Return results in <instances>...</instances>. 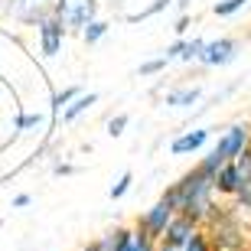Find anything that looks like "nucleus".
Here are the masks:
<instances>
[{"label": "nucleus", "mask_w": 251, "mask_h": 251, "mask_svg": "<svg viewBox=\"0 0 251 251\" xmlns=\"http://www.w3.org/2000/svg\"><path fill=\"white\" fill-rule=\"evenodd\" d=\"M160 199L173 209L176 215H186L196 225H212L219 215H222V205H219V196L212 189V176H205L202 170H189L176 183H167V189L160 193Z\"/></svg>", "instance_id": "obj_1"}, {"label": "nucleus", "mask_w": 251, "mask_h": 251, "mask_svg": "<svg viewBox=\"0 0 251 251\" xmlns=\"http://www.w3.org/2000/svg\"><path fill=\"white\" fill-rule=\"evenodd\" d=\"M251 144V121H232L225 124L219 130V137L209 150H205V157L196 163V170H202L205 176H215V170L225 167V163H232L238 153H245Z\"/></svg>", "instance_id": "obj_2"}, {"label": "nucleus", "mask_w": 251, "mask_h": 251, "mask_svg": "<svg viewBox=\"0 0 251 251\" xmlns=\"http://www.w3.org/2000/svg\"><path fill=\"white\" fill-rule=\"evenodd\" d=\"M49 7H52V17L62 23V29L69 36H78L101 13V3L98 0H49Z\"/></svg>", "instance_id": "obj_3"}, {"label": "nucleus", "mask_w": 251, "mask_h": 251, "mask_svg": "<svg viewBox=\"0 0 251 251\" xmlns=\"http://www.w3.org/2000/svg\"><path fill=\"white\" fill-rule=\"evenodd\" d=\"M242 39L238 36H219V39H205L202 59H199V69H228V65L238 62L242 56Z\"/></svg>", "instance_id": "obj_4"}, {"label": "nucleus", "mask_w": 251, "mask_h": 251, "mask_svg": "<svg viewBox=\"0 0 251 251\" xmlns=\"http://www.w3.org/2000/svg\"><path fill=\"white\" fill-rule=\"evenodd\" d=\"M202 95H205L202 82H179V85H170L167 92L160 95V104L170 108V111H196Z\"/></svg>", "instance_id": "obj_5"}, {"label": "nucleus", "mask_w": 251, "mask_h": 251, "mask_svg": "<svg viewBox=\"0 0 251 251\" xmlns=\"http://www.w3.org/2000/svg\"><path fill=\"white\" fill-rule=\"evenodd\" d=\"M209 140H212V127H183L176 130L173 137H170V157H193V153H199V150L209 147Z\"/></svg>", "instance_id": "obj_6"}, {"label": "nucleus", "mask_w": 251, "mask_h": 251, "mask_svg": "<svg viewBox=\"0 0 251 251\" xmlns=\"http://www.w3.org/2000/svg\"><path fill=\"white\" fill-rule=\"evenodd\" d=\"M173 215H176V212H173V209H170L163 199H157L153 205H147V209L137 215L134 228H140V232L150 235L153 242H160V238H163V232H167V225L173 222Z\"/></svg>", "instance_id": "obj_7"}, {"label": "nucleus", "mask_w": 251, "mask_h": 251, "mask_svg": "<svg viewBox=\"0 0 251 251\" xmlns=\"http://www.w3.org/2000/svg\"><path fill=\"white\" fill-rule=\"evenodd\" d=\"M65 33L62 29V23H59L56 17H49V20H43L36 26V43H39V56L43 59H56L59 52H62V46H65Z\"/></svg>", "instance_id": "obj_8"}, {"label": "nucleus", "mask_w": 251, "mask_h": 251, "mask_svg": "<svg viewBox=\"0 0 251 251\" xmlns=\"http://www.w3.org/2000/svg\"><path fill=\"white\" fill-rule=\"evenodd\" d=\"M212 189L219 199H235V196L242 193V176H238V170H235V163H225V167L215 170L212 176Z\"/></svg>", "instance_id": "obj_9"}, {"label": "nucleus", "mask_w": 251, "mask_h": 251, "mask_svg": "<svg viewBox=\"0 0 251 251\" xmlns=\"http://www.w3.org/2000/svg\"><path fill=\"white\" fill-rule=\"evenodd\" d=\"M196 228H202V225H196L193 219H186V215H173V222L167 225V232H163V238H160V242H163V245H173V248H183V245L193 238Z\"/></svg>", "instance_id": "obj_10"}, {"label": "nucleus", "mask_w": 251, "mask_h": 251, "mask_svg": "<svg viewBox=\"0 0 251 251\" xmlns=\"http://www.w3.org/2000/svg\"><path fill=\"white\" fill-rule=\"evenodd\" d=\"M98 101H101V95H98V92H82V95H75L72 104H69V108L62 111L59 124H75L78 118H85V114L92 111V108H95Z\"/></svg>", "instance_id": "obj_11"}, {"label": "nucleus", "mask_w": 251, "mask_h": 251, "mask_svg": "<svg viewBox=\"0 0 251 251\" xmlns=\"http://www.w3.org/2000/svg\"><path fill=\"white\" fill-rule=\"evenodd\" d=\"M82 92H85L82 85H65V88H56V92L49 95V121H52V130H56L62 111L72 104V98H75V95H82Z\"/></svg>", "instance_id": "obj_12"}, {"label": "nucleus", "mask_w": 251, "mask_h": 251, "mask_svg": "<svg viewBox=\"0 0 251 251\" xmlns=\"http://www.w3.org/2000/svg\"><path fill=\"white\" fill-rule=\"evenodd\" d=\"M43 124H46V114L43 111H17V118H13L17 137H33V134L43 130Z\"/></svg>", "instance_id": "obj_13"}, {"label": "nucleus", "mask_w": 251, "mask_h": 251, "mask_svg": "<svg viewBox=\"0 0 251 251\" xmlns=\"http://www.w3.org/2000/svg\"><path fill=\"white\" fill-rule=\"evenodd\" d=\"M127 228H130V225H114L111 232H104V235L95 238L92 248L95 251H121L124 248V238H127Z\"/></svg>", "instance_id": "obj_14"}, {"label": "nucleus", "mask_w": 251, "mask_h": 251, "mask_svg": "<svg viewBox=\"0 0 251 251\" xmlns=\"http://www.w3.org/2000/svg\"><path fill=\"white\" fill-rule=\"evenodd\" d=\"M111 20H104V17H95L92 23H88V26L82 29V33H78V39H82L85 46H98V43H101L104 36H108V33H111Z\"/></svg>", "instance_id": "obj_15"}, {"label": "nucleus", "mask_w": 251, "mask_h": 251, "mask_svg": "<svg viewBox=\"0 0 251 251\" xmlns=\"http://www.w3.org/2000/svg\"><path fill=\"white\" fill-rule=\"evenodd\" d=\"M52 17V7H49V0L46 3H26V7L20 10V17H17V23H23V26H33L36 29L43 20H49Z\"/></svg>", "instance_id": "obj_16"}, {"label": "nucleus", "mask_w": 251, "mask_h": 251, "mask_svg": "<svg viewBox=\"0 0 251 251\" xmlns=\"http://www.w3.org/2000/svg\"><path fill=\"white\" fill-rule=\"evenodd\" d=\"M202 49H205V39L202 36H183V49H179L176 62H183V65H199Z\"/></svg>", "instance_id": "obj_17"}, {"label": "nucleus", "mask_w": 251, "mask_h": 251, "mask_svg": "<svg viewBox=\"0 0 251 251\" xmlns=\"http://www.w3.org/2000/svg\"><path fill=\"white\" fill-rule=\"evenodd\" d=\"M170 7H173V0H150L147 7L134 10V13H124V20H127V23H144V20H153V17H160V13H167Z\"/></svg>", "instance_id": "obj_18"}, {"label": "nucleus", "mask_w": 251, "mask_h": 251, "mask_svg": "<svg viewBox=\"0 0 251 251\" xmlns=\"http://www.w3.org/2000/svg\"><path fill=\"white\" fill-rule=\"evenodd\" d=\"M153 248H157V242H153L150 235H144L140 228H134V225H130V228H127V238H124V248H121V251H153Z\"/></svg>", "instance_id": "obj_19"}, {"label": "nucleus", "mask_w": 251, "mask_h": 251, "mask_svg": "<svg viewBox=\"0 0 251 251\" xmlns=\"http://www.w3.org/2000/svg\"><path fill=\"white\" fill-rule=\"evenodd\" d=\"M127 127H130V114L127 111H114V114H108V118H104V134H108V137H124V134H127Z\"/></svg>", "instance_id": "obj_20"}, {"label": "nucleus", "mask_w": 251, "mask_h": 251, "mask_svg": "<svg viewBox=\"0 0 251 251\" xmlns=\"http://www.w3.org/2000/svg\"><path fill=\"white\" fill-rule=\"evenodd\" d=\"M248 3H251V0H215V3H212V17L232 20V17H238V13H242Z\"/></svg>", "instance_id": "obj_21"}, {"label": "nucleus", "mask_w": 251, "mask_h": 251, "mask_svg": "<svg viewBox=\"0 0 251 251\" xmlns=\"http://www.w3.org/2000/svg\"><path fill=\"white\" fill-rule=\"evenodd\" d=\"M170 69V62L163 56H153V59H144V62L137 65V75L140 78H157V75H163Z\"/></svg>", "instance_id": "obj_22"}, {"label": "nucleus", "mask_w": 251, "mask_h": 251, "mask_svg": "<svg viewBox=\"0 0 251 251\" xmlns=\"http://www.w3.org/2000/svg\"><path fill=\"white\" fill-rule=\"evenodd\" d=\"M130 186H134V173H130V170H124L121 176H118V179L111 183V189H108V196H111L114 202H118V199H124V196L130 193Z\"/></svg>", "instance_id": "obj_23"}, {"label": "nucleus", "mask_w": 251, "mask_h": 251, "mask_svg": "<svg viewBox=\"0 0 251 251\" xmlns=\"http://www.w3.org/2000/svg\"><path fill=\"white\" fill-rule=\"evenodd\" d=\"M183 251H215V248H212V238H209V232H205V228H196L193 238L183 245Z\"/></svg>", "instance_id": "obj_24"}, {"label": "nucleus", "mask_w": 251, "mask_h": 251, "mask_svg": "<svg viewBox=\"0 0 251 251\" xmlns=\"http://www.w3.org/2000/svg\"><path fill=\"white\" fill-rule=\"evenodd\" d=\"M26 7V0H0V17H20V10Z\"/></svg>", "instance_id": "obj_25"}, {"label": "nucleus", "mask_w": 251, "mask_h": 251, "mask_svg": "<svg viewBox=\"0 0 251 251\" xmlns=\"http://www.w3.org/2000/svg\"><path fill=\"white\" fill-rule=\"evenodd\" d=\"M189 23H193V17H189V13H179V20L173 23V33H176V39H179V36H186Z\"/></svg>", "instance_id": "obj_26"}, {"label": "nucleus", "mask_w": 251, "mask_h": 251, "mask_svg": "<svg viewBox=\"0 0 251 251\" xmlns=\"http://www.w3.org/2000/svg\"><path fill=\"white\" fill-rule=\"evenodd\" d=\"M26 205H33V196L29 193H17L10 199V209H26Z\"/></svg>", "instance_id": "obj_27"}, {"label": "nucleus", "mask_w": 251, "mask_h": 251, "mask_svg": "<svg viewBox=\"0 0 251 251\" xmlns=\"http://www.w3.org/2000/svg\"><path fill=\"white\" fill-rule=\"evenodd\" d=\"M52 173H56V176H72V173H78V167H75V163H65V160H59L56 167H52Z\"/></svg>", "instance_id": "obj_28"}, {"label": "nucleus", "mask_w": 251, "mask_h": 251, "mask_svg": "<svg viewBox=\"0 0 251 251\" xmlns=\"http://www.w3.org/2000/svg\"><path fill=\"white\" fill-rule=\"evenodd\" d=\"M196 0H173V7L179 10V13H189V7H193Z\"/></svg>", "instance_id": "obj_29"}, {"label": "nucleus", "mask_w": 251, "mask_h": 251, "mask_svg": "<svg viewBox=\"0 0 251 251\" xmlns=\"http://www.w3.org/2000/svg\"><path fill=\"white\" fill-rule=\"evenodd\" d=\"M153 251H183V248H173V245H163V242H157V248Z\"/></svg>", "instance_id": "obj_30"}, {"label": "nucleus", "mask_w": 251, "mask_h": 251, "mask_svg": "<svg viewBox=\"0 0 251 251\" xmlns=\"http://www.w3.org/2000/svg\"><path fill=\"white\" fill-rule=\"evenodd\" d=\"M215 251H248V248H215Z\"/></svg>", "instance_id": "obj_31"}, {"label": "nucleus", "mask_w": 251, "mask_h": 251, "mask_svg": "<svg viewBox=\"0 0 251 251\" xmlns=\"http://www.w3.org/2000/svg\"><path fill=\"white\" fill-rule=\"evenodd\" d=\"M82 251H95V248H92V242H88V245H85V248H82Z\"/></svg>", "instance_id": "obj_32"}, {"label": "nucleus", "mask_w": 251, "mask_h": 251, "mask_svg": "<svg viewBox=\"0 0 251 251\" xmlns=\"http://www.w3.org/2000/svg\"><path fill=\"white\" fill-rule=\"evenodd\" d=\"M26 3H46V0H26Z\"/></svg>", "instance_id": "obj_33"}, {"label": "nucleus", "mask_w": 251, "mask_h": 251, "mask_svg": "<svg viewBox=\"0 0 251 251\" xmlns=\"http://www.w3.org/2000/svg\"><path fill=\"white\" fill-rule=\"evenodd\" d=\"M248 150H251V144H248Z\"/></svg>", "instance_id": "obj_34"}, {"label": "nucleus", "mask_w": 251, "mask_h": 251, "mask_svg": "<svg viewBox=\"0 0 251 251\" xmlns=\"http://www.w3.org/2000/svg\"><path fill=\"white\" fill-rule=\"evenodd\" d=\"M0 150H3V147H0Z\"/></svg>", "instance_id": "obj_35"}]
</instances>
